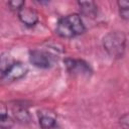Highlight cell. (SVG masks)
Returning a JSON list of instances; mask_svg holds the SVG:
<instances>
[{
    "label": "cell",
    "mask_w": 129,
    "mask_h": 129,
    "mask_svg": "<svg viewBox=\"0 0 129 129\" xmlns=\"http://www.w3.org/2000/svg\"><path fill=\"white\" fill-rule=\"evenodd\" d=\"M86 31V26L78 13L68 14L58 19L55 25V33L62 38H73L82 35Z\"/></svg>",
    "instance_id": "1"
},
{
    "label": "cell",
    "mask_w": 129,
    "mask_h": 129,
    "mask_svg": "<svg viewBox=\"0 0 129 129\" xmlns=\"http://www.w3.org/2000/svg\"><path fill=\"white\" fill-rule=\"evenodd\" d=\"M127 44V37L123 31H111L103 37V47L113 58L123 57Z\"/></svg>",
    "instance_id": "2"
},
{
    "label": "cell",
    "mask_w": 129,
    "mask_h": 129,
    "mask_svg": "<svg viewBox=\"0 0 129 129\" xmlns=\"http://www.w3.org/2000/svg\"><path fill=\"white\" fill-rule=\"evenodd\" d=\"M30 63L38 69H50L56 62V56L44 49H30L29 50Z\"/></svg>",
    "instance_id": "3"
},
{
    "label": "cell",
    "mask_w": 129,
    "mask_h": 129,
    "mask_svg": "<svg viewBox=\"0 0 129 129\" xmlns=\"http://www.w3.org/2000/svg\"><path fill=\"white\" fill-rule=\"evenodd\" d=\"M64 67L67 71L75 76H82V77H90L93 74V69L91 68L90 63L81 58H74V57H66L63 59Z\"/></svg>",
    "instance_id": "4"
},
{
    "label": "cell",
    "mask_w": 129,
    "mask_h": 129,
    "mask_svg": "<svg viewBox=\"0 0 129 129\" xmlns=\"http://www.w3.org/2000/svg\"><path fill=\"white\" fill-rule=\"evenodd\" d=\"M19 20L27 27H33L38 23L39 17L38 13L35 9L29 7V6H23L18 12H17Z\"/></svg>",
    "instance_id": "5"
},
{
    "label": "cell",
    "mask_w": 129,
    "mask_h": 129,
    "mask_svg": "<svg viewBox=\"0 0 129 129\" xmlns=\"http://www.w3.org/2000/svg\"><path fill=\"white\" fill-rule=\"evenodd\" d=\"M27 72H28V68L25 63L19 60H15V62L13 63V66L11 67L10 71L6 76L4 83H11V82L18 81L22 79L27 74Z\"/></svg>",
    "instance_id": "6"
},
{
    "label": "cell",
    "mask_w": 129,
    "mask_h": 129,
    "mask_svg": "<svg viewBox=\"0 0 129 129\" xmlns=\"http://www.w3.org/2000/svg\"><path fill=\"white\" fill-rule=\"evenodd\" d=\"M12 110V118L20 123H28L31 120L30 114L27 110V107L23 104H19L18 102L12 105L11 107Z\"/></svg>",
    "instance_id": "7"
},
{
    "label": "cell",
    "mask_w": 129,
    "mask_h": 129,
    "mask_svg": "<svg viewBox=\"0 0 129 129\" xmlns=\"http://www.w3.org/2000/svg\"><path fill=\"white\" fill-rule=\"evenodd\" d=\"M14 62L15 59L10 53L4 52L0 55V84L4 83L5 78Z\"/></svg>",
    "instance_id": "8"
},
{
    "label": "cell",
    "mask_w": 129,
    "mask_h": 129,
    "mask_svg": "<svg viewBox=\"0 0 129 129\" xmlns=\"http://www.w3.org/2000/svg\"><path fill=\"white\" fill-rule=\"evenodd\" d=\"M38 123L41 129H56V117L53 113L49 112H39L38 113Z\"/></svg>",
    "instance_id": "9"
},
{
    "label": "cell",
    "mask_w": 129,
    "mask_h": 129,
    "mask_svg": "<svg viewBox=\"0 0 129 129\" xmlns=\"http://www.w3.org/2000/svg\"><path fill=\"white\" fill-rule=\"evenodd\" d=\"M78 6L81 14L86 17L95 18L98 14V6L94 1H79Z\"/></svg>",
    "instance_id": "10"
},
{
    "label": "cell",
    "mask_w": 129,
    "mask_h": 129,
    "mask_svg": "<svg viewBox=\"0 0 129 129\" xmlns=\"http://www.w3.org/2000/svg\"><path fill=\"white\" fill-rule=\"evenodd\" d=\"M14 125V119L8 115L7 108L0 104V129H11Z\"/></svg>",
    "instance_id": "11"
},
{
    "label": "cell",
    "mask_w": 129,
    "mask_h": 129,
    "mask_svg": "<svg viewBox=\"0 0 129 129\" xmlns=\"http://www.w3.org/2000/svg\"><path fill=\"white\" fill-rule=\"evenodd\" d=\"M117 5H118L120 17L125 21H127L129 19V3L126 1H118Z\"/></svg>",
    "instance_id": "12"
},
{
    "label": "cell",
    "mask_w": 129,
    "mask_h": 129,
    "mask_svg": "<svg viewBox=\"0 0 129 129\" xmlns=\"http://www.w3.org/2000/svg\"><path fill=\"white\" fill-rule=\"evenodd\" d=\"M7 5L9 6V9L12 10V11H15V12H18L24 5H25V2L24 1H9L7 3Z\"/></svg>",
    "instance_id": "13"
},
{
    "label": "cell",
    "mask_w": 129,
    "mask_h": 129,
    "mask_svg": "<svg viewBox=\"0 0 129 129\" xmlns=\"http://www.w3.org/2000/svg\"><path fill=\"white\" fill-rule=\"evenodd\" d=\"M120 124L121 126L124 128V129H127L128 128V114H124L123 116H121L120 118Z\"/></svg>",
    "instance_id": "14"
}]
</instances>
